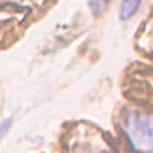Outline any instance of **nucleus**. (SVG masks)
Returning a JSON list of instances; mask_svg holds the SVG:
<instances>
[{
	"label": "nucleus",
	"mask_w": 153,
	"mask_h": 153,
	"mask_svg": "<svg viewBox=\"0 0 153 153\" xmlns=\"http://www.w3.org/2000/svg\"><path fill=\"white\" fill-rule=\"evenodd\" d=\"M11 124H13V120H11V118H7V120H3V121L0 123V139H3V137L8 134L10 128H11Z\"/></svg>",
	"instance_id": "5"
},
{
	"label": "nucleus",
	"mask_w": 153,
	"mask_h": 153,
	"mask_svg": "<svg viewBox=\"0 0 153 153\" xmlns=\"http://www.w3.org/2000/svg\"><path fill=\"white\" fill-rule=\"evenodd\" d=\"M140 3H142V0H123L121 5H120V19L126 21V19L132 18L137 13Z\"/></svg>",
	"instance_id": "2"
},
{
	"label": "nucleus",
	"mask_w": 153,
	"mask_h": 153,
	"mask_svg": "<svg viewBox=\"0 0 153 153\" xmlns=\"http://www.w3.org/2000/svg\"><path fill=\"white\" fill-rule=\"evenodd\" d=\"M121 129L128 142L139 153H150L153 148V120L150 113H140L139 110H128L123 117Z\"/></svg>",
	"instance_id": "1"
},
{
	"label": "nucleus",
	"mask_w": 153,
	"mask_h": 153,
	"mask_svg": "<svg viewBox=\"0 0 153 153\" xmlns=\"http://www.w3.org/2000/svg\"><path fill=\"white\" fill-rule=\"evenodd\" d=\"M110 2H112V0H89V10L93 11L94 16H97V14H100L108 7Z\"/></svg>",
	"instance_id": "3"
},
{
	"label": "nucleus",
	"mask_w": 153,
	"mask_h": 153,
	"mask_svg": "<svg viewBox=\"0 0 153 153\" xmlns=\"http://www.w3.org/2000/svg\"><path fill=\"white\" fill-rule=\"evenodd\" d=\"M74 153H110L105 148H99L96 145H91V143H83V145H78L75 148Z\"/></svg>",
	"instance_id": "4"
}]
</instances>
